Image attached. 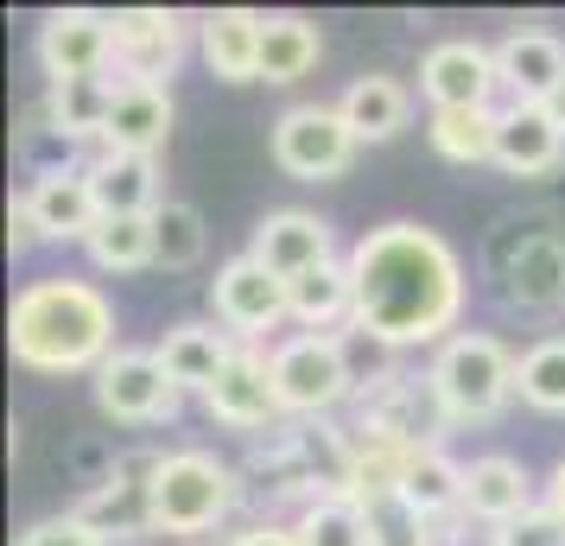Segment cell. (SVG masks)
<instances>
[{
  "label": "cell",
  "instance_id": "7c38bea8",
  "mask_svg": "<svg viewBox=\"0 0 565 546\" xmlns=\"http://www.w3.org/2000/svg\"><path fill=\"white\" fill-rule=\"evenodd\" d=\"M184 39H191V20L172 13V7H128V13H115V71H121V83L172 89Z\"/></svg>",
  "mask_w": 565,
  "mask_h": 546
},
{
  "label": "cell",
  "instance_id": "484cf974",
  "mask_svg": "<svg viewBox=\"0 0 565 546\" xmlns=\"http://www.w3.org/2000/svg\"><path fill=\"white\" fill-rule=\"evenodd\" d=\"M89 191L103 216H153L159 197V159H134V153H96L89 159Z\"/></svg>",
  "mask_w": 565,
  "mask_h": 546
},
{
  "label": "cell",
  "instance_id": "7402d4cb",
  "mask_svg": "<svg viewBox=\"0 0 565 546\" xmlns=\"http://www.w3.org/2000/svg\"><path fill=\"white\" fill-rule=\"evenodd\" d=\"M495 77L514 103H546L553 89L565 83V39L559 32H534L521 26L495 45Z\"/></svg>",
  "mask_w": 565,
  "mask_h": 546
},
{
  "label": "cell",
  "instance_id": "6da1fadb",
  "mask_svg": "<svg viewBox=\"0 0 565 546\" xmlns=\"http://www.w3.org/2000/svg\"><path fill=\"white\" fill-rule=\"evenodd\" d=\"M356 274V338L382 350L458 338L463 318V260L426 223H382L350 248Z\"/></svg>",
  "mask_w": 565,
  "mask_h": 546
},
{
  "label": "cell",
  "instance_id": "1f68e13d",
  "mask_svg": "<svg viewBox=\"0 0 565 546\" xmlns=\"http://www.w3.org/2000/svg\"><path fill=\"white\" fill-rule=\"evenodd\" d=\"M153 242H159V267H166V274H191V267L204 260V248H210L204 210L166 197V204L153 210Z\"/></svg>",
  "mask_w": 565,
  "mask_h": 546
},
{
  "label": "cell",
  "instance_id": "7a4b0ae2",
  "mask_svg": "<svg viewBox=\"0 0 565 546\" xmlns=\"http://www.w3.org/2000/svg\"><path fill=\"white\" fill-rule=\"evenodd\" d=\"M7 350L26 375H96L115 356V299L89 280L45 274L13 292L7 312Z\"/></svg>",
  "mask_w": 565,
  "mask_h": 546
},
{
  "label": "cell",
  "instance_id": "3957f363",
  "mask_svg": "<svg viewBox=\"0 0 565 546\" xmlns=\"http://www.w3.org/2000/svg\"><path fill=\"white\" fill-rule=\"evenodd\" d=\"M242 502V477L235 464H223L216 451H159L153 464V534L172 540H204L210 527H223Z\"/></svg>",
  "mask_w": 565,
  "mask_h": 546
},
{
  "label": "cell",
  "instance_id": "9a60e30c",
  "mask_svg": "<svg viewBox=\"0 0 565 546\" xmlns=\"http://www.w3.org/2000/svg\"><path fill=\"white\" fill-rule=\"evenodd\" d=\"M495 89H502L495 52L477 45V39H445L419 57V96L433 108H489Z\"/></svg>",
  "mask_w": 565,
  "mask_h": 546
},
{
  "label": "cell",
  "instance_id": "2e32d148",
  "mask_svg": "<svg viewBox=\"0 0 565 546\" xmlns=\"http://www.w3.org/2000/svg\"><path fill=\"white\" fill-rule=\"evenodd\" d=\"M527 508H540V495H534V477H527L521 458H509V451H483V458L463 464V515L483 521L489 534L509 527V521H521Z\"/></svg>",
  "mask_w": 565,
  "mask_h": 546
},
{
  "label": "cell",
  "instance_id": "d6986e66",
  "mask_svg": "<svg viewBox=\"0 0 565 546\" xmlns=\"http://www.w3.org/2000/svg\"><path fill=\"white\" fill-rule=\"evenodd\" d=\"M260 39H267V13L255 7H216L198 20V52L210 77L223 83H260Z\"/></svg>",
  "mask_w": 565,
  "mask_h": 546
},
{
  "label": "cell",
  "instance_id": "60d3db41",
  "mask_svg": "<svg viewBox=\"0 0 565 546\" xmlns=\"http://www.w3.org/2000/svg\"><path fill=\"white\" fill-rule=\"evenodd\" d=\"M540 108H546V115H553V128L565 133V83H559V89H553V96H546V103H540Z\"/></svg>",
  "mask_w": 565,
  "mask_h": 546
},
{
  "label": "cell",
  "instance_id": "f1b7e54d",
  "mask_svg": "<svg viewBox=\"0 0 565 546\" xmlns=\"http://www.w3.org/2000/svg\"><path fill=\"white\" fill-rule=\"evenodd\" d=\"M495 108H433L426 115V140L445 165H483L495 159Z\"/></svg>",
  "mask_w": 565,
  "mask_h": 546
},
{
  "label": "cell",
  "instance_id": "277c9868",
  "mask_svg": "<svg viewBox=\"0 0 565 546\" xmlns=\"http://www.w3.org/2000/svg\"><path fill=\"white\" fill-rule=\"evenodd\" d=\"M514 363L509 343L489 338V331H458V338L438 343L433 368H426V382H433L438 407L451 426H489V419H502V407L514 400Z\"/></svg>",
  "mask_w": 565,
  "mask_h": 546
},
{
  "label": "cell",
  "instance_id": "ba28073f",
  "mask_svg": "<svg viewBox=\"0 0 565 546\" xmlns=\"http://www.w3.org/2000/svg\"><path fill=\"white\" fill-rule=\"evenodd\" d=\"M153 464L159 451H128V458H115L108 477L89 483L71 515L96 534V540H134V534H153Z\"/></svg>",
  "mask_w": 565,
  "mask_h": 546
},
{
  "label": "cell",
  "instance_id": "e575fe53",
  "mask_svg": "<svg viewBox=\"0 0 565 546\" xmlns=\"http://www.w3.org/2000/svg\"><path fill=\"white\" fill-rule=\"evenodd\" d=\"M362 521H369V546H433V521L413 508L407 495H369L356 502Z\"/></svg>",
  "mask_w": 565,
  "mask_h": 546
},
{
  "label": "cell",
  "instance_id": "52a82bcc",
  "mask_svg": "<svg viewBox=\"0 0 565 546\" xmlns=\"http://www.w3.org/2000/svg\"><path fill=\"white\" fill-rule=\"evenodd\" d=\"M89 382H96L103 419H115V426H159V419L179 414L184 400V388L159 363V350H115Z\"/></svg>",
  "mask_w": 565,
  "mask_h": 546
},
{
  "label": "cell",
  "instance_id": "44dd1931",
  "mask_svg": "<svg viewBox=\"0 0 565 546\" xmlns=\"http://www.w3.org/2000/svg\"><path fill=\"white\" fill-rule=\"evenodd\" d=\"M495 165L509 179H546L553 165L565 159V133L553 128V115L540 103H509L495 108Z\"/></svg>",
  "mask_w": 565,
  "mask_h": 546
},
{
  "label": "cell",
  "instance_id": "cb8c5ba5",
  "mask_svg": "<svg viewBox=\"0 0 565 546\" xmlns=\"http://www.w3.org/2000/svg\"><path fill=\"white\" fill-rule=\"evenodd\" d=\"M286 306H292L299 331H324V338H337L343 324L356 331V274H350V260H324L318 274L292 280Z\"/></svg>",
  "mask_w": 565,
  "mask_h": 546
},
{
  "label": "cell",
  "instance_id": "e0dca14e",
  "mask_svg": "<svg viewBox=\"0 0 565 546\" xmlns=\"http://www.w3.org/2000/svg\"><path fill=\"white\" fill-rule=\"evenodd\" d=\"M502 267V292L521 312H559L565 306V235L559 229H534L514 235V255L495 260Z\"/></svg>",
  "mask_w": 565,
  "mask_h": 546
},
{
  "label": "cell",
  "instance_id": "83f0119b",
  "mask_svg": "<svg viewBox=\"0 0 565 546\" xmlns=\"http://www.w3.org/2000/svg\"><path fill=\"white\" fill-rule=\"evenodd\" d=\"M115 83L121 77H89V83H52L45 89V115H52V128L83 147V140H96L103 147V128H108V108H115Z\"/></svg>",
  "mask_w": 565,
  "mask_h": 546
},
{
  "label": "cell",
  "instance_id": "4dcf8cb0",
  "mask_svg": "<svg viewBox=\"0 0 565 546\" xmlns=\"http://www.w3.org/2000/svg\"><path fill=\"white\" fill-rule=\"evenodd\" d=\"M83 255L96 260L103 274H140V267H159V242H153V216H103Z\"/></svg>",
  "mask_w": 565,
  "mask_h": 546
},
{
  "label": "cell",
  "instance_id": "ffe728a7",
  "mask_svg": "<svg viewBox=\"0 0 565 546\" xmlns=\"http://www.w3.org/2000/svg\"><path fill=\"white\" fill-rule=\"evenodd\" d=\"M235 350H242V343H235L216 318H210V324L204 318H184V324H172V331L159 338V363H166V375H172L184 394L204 400V394L216 388V375L235 363Z\"/></svg>",
  "mask_w": 565,
  "mask_h": 546
},
{
  "label": "cell",
  "instance_id": "5b68a950",
  "mask_svg": "<svg viewBox=\"0 0 565 546\" xmlns=\"http://www.w3.org/2000/svg\"><path fill=\"white\" fill-rule=\"evenodd\" d=\"M267 363H274V394H280L286 419H324L362 388L356 363H350V338L292 331L267 350Z\"/></svg>",
  "mask_w": 565,
  "mask_h": 546
},
{
  "label": "cell",
  "instance_id": "5bb4252c",
  "mask_svg": "<svg viewBox=\"0 0 565 546\" xmlns=\"http://www.w3.org/2000/svg\"><path fill=\"white\" fill-rule=\"evenodd\" d=\"M248 255L274 274V280H306L318 274L324 260H337V235L324 216H311V210H267L255 223V242H248Z\"/></svg>",
  "mask_w": 565,
  "mask_h": 546
},
{
  "label": "cell",
  "instance_id": "9c48e42d",
  "mask_svg": "<svg viewBox=\"0 0 565 546\" xmlns=\"http://www.w3.org/2000/svg\"><path fill=\"white\" fill-rule=\"evenodd\" d=\"M210 318L230 331L235 343H260L267 331H280L292 306H286V280H274L255 255H235L216 267L210 280Z\"/></svg>",
  "mask_w": 565,
  "mask_h": 546
},
{
  "label": "cell",
  "instance_id": "4fadbf2b",
  "mask_svg": "<svg viewBox=\"0 0 565 546\" xmlns=\"http://www.w3.org/2000/svg\"><path fill=\"white\" fill-rule=\"evenodd\" d=\"M204 414L216 426H230V432H274L280 426V394H274V363H267V350L260 343H242L235 350V363L216 375V388L204 394Z\"/></svg>",
  "mask_w": 565,
  "mask_h": 546
},
{
  "label": "cell",
  "instance_id": "4316f807",
  "mask_svg": "<svg viewBox=\"0 0 565 546\" xmlns=\"http://www.w3.org/2000/svg\"><path fill=\"white\" fill-rule=\"evenodd\" d=\"M324 57V32L306 13H267V39H260V83H299L318 71Z\"/></svg>",
  "mask_w": 565,
  "mask_h": 546
},
{
  "label": "cell",
  "instance_id": "8d00e7d4",
  "mask_svg": "<svg viewBox=\"0 0 565 546\" xmlns=\"http://www.w3.org/2000/svg\"><path fill=\"white\" fill-rule=\"evenodd\" d=\"M20 546H103V540L77 515H52V521H32L26 534H20Z\"/></svg>",
  "mask_w": 565,
  "mask_h": 546
},
{
  "label": "cell",
  "instance_id": "ac0fdd59",
  "mask_svg": "<svg viewBox=\"0 0 565 546\" xmlns=\"http://www.w3.org/2000/svg\"><path fill=\"white\" fill-rule=\"evenodd\" d=\"M172 121H179L172 89H159V83H115V108H108V128H103V153L153 159L159 147L172 140Z\"/></svg>",
  "mask_w": 565,
  "mask_h": 546
},
{
  "label": "cell",
  "instance_id": "8992f818",
  "mask_svg": "<svg viewBox=\"0 0 565 546\" xmlns=\"http://www.w3.org/2000/svg\"><path fill=\"white\" fill-rule=\"evenodd\" d=\"M267 147H274V165H280L286 179L299 184H331L350 172V159H356V133L343 121V108L337 103H292L274 121L267 133Z\"/></svg>",
  "mask_w": 565,
  "mask_h": 546
},
{
  "label": "cell",
  "instance_id": "d4e9b609",
  "mask_svg": "<svg viewBox=\"0 0 565 546\" xmlns=\"http://www.w3.org/2000/svg\"><path fill=\"white\" fill-rule=\"evenodd\" d=\"M337 108H343V121H350V133L356 140H369V147H382V140H394V133L413 121V96L401 77H382V71H369V77H356L343 96H337Z\"/></svg>",
  "mask_w": 565,
  "mask_h": 546
},
{
  "label": "cell",
  "instance_id": "603a6c76",
  "mask_svg": "<svg viewBox=\"0 0 565 546\" xmlns=\"http://www.w3.org/2000/svg\"><path fill=\"white\" fill-rule=\"evenodd\" d=\"M26 197H32V216H39V235H45V242H89V229L103 223V204H96V191H89V165L32 179Z\"/></svg>",
  "mask_w": 565,
  "mask_h": 546
},
{
  "label": "cell",
  "instance_id": "8fae6325",
  "mask_svg": "<svg viewBox=\"0 0 565 546\" xmlns=\"http://www.w3.org/2000/svg\"><path fill=\"white\" fill-rule=\"evenodd\" d=\"M356 426L362 432H382L394 445H438V432L451 426L445 407H438V394L426 375H375V382H362L356 394Z\"/></svg>",
  "mask_w": 565,
  "mask_h": 546
},
{
  "label": "cell",
  "instance_id": "f546056e",
  "mask_svg": "<svg viewBox=\"0 0 565 546\" xmlns=\"http://www.w3.org/2000/svg\"><path fill=\"white\" fill-rule=\"evenodd\" d=\"M401 495H407L419 515H463V464L445 451V445H419L407 458V477H401Z\"/></svg>",
  "mask_w": 565,
  "mask_h": 546
},
{
  "label": "cell",
  "instance_id": "ab89813d",
  "mask_svg": "<svg viewBox=\"0 0 565 546\" xmlns=\"http://www.w3.org/2000/svg\"><path fill=\"white\" fill-rule=\"evenodd\" d=\"M540 508H553V515L565 521V458L553 470H546V490H540Z\"/></svg>",
  "mask_w": 565,
  "mask_h": 546
},
{
  "label": "cell",
  "instance_id": "d6a6232c",
  "mask_svg": "<svg viewBox=\"0 0 565 546\" xmlns=\"http://www.w3.org/2000/svg\"><path fill=\"white\" fill-rule=\"evenodd\" d=\"M292 540L299 546H369V521H362V508L343 490H331L292 515Z\"/></svg>",
  "mask_w": 565,
  "mask_h": 546
},
{
  "label": "cell",
  "instance_id": "74e56055",
  "mask_svg": "<svg viewBox=\"0 0 565 546\" xmlns=\"http://www.w3.org/2000/svg\"><path fill=\"white\" fill-rule=\"evenodd\" d=\"M39 242H45V235H39V216H32V197L20 191V197L7 204V248H13V255H26V248H39Z\"/></svg>",
  "mask_w": 565,
  "mask_h": 546
},
{
  "label": "cell",
  "instance_id": "30bf717a",
  "mask_svg": "<svg viewBox=\"0 0 565 546\" xmlns=\"http://www.w3.org/2000/svg\"><path fill=\"white\" fill-rule=\"evenodd\" d=\"M39 71L52 83L115 77V13L96 7H57L39 26Z\"/></svg>",
  "mask_w": 565,
  "mask_h": 546
},
{
  "label": "cell",
  "instance_id": "836d02e7",
  "mask_svg": "<svg viewBox=\"0 0 565 546\" xmlns=\"http://www.w3.org/2000/svg\"><path fill=\"white\" fill-rule=\"evenodd\" d=\"M514 394L534 414H565V338H540L514 363Z\"/></svg>",
  "mask_w": 565,
  "mask_h": 546
},
{
  "label": "cell",
  "instance_id": "d590c367",
  "mask_svg": "<svg viewBox=\"0 0 565 546\" xmlns=\"http://www.w3.org/2000/svg\"><path fill=\"white\" fill-rule=\"evenodd\" d=\"M489 546H565V521L553 515V508H527L521 521L495 527V534H489Z\"/></svg>",
  "mask_w": 565,
  "mask_h": 546
},
{
  "label": "cell",
  "instance_id": "f35d334b",
  "mask_svg": "<svg viewBox=\"0 0 565 546\" xmlns=\"http://www.w3.org/2000/svg\"><path fill=\"white\" fill-rule=\"evenodd\" d=\"M230 546H299V540H292V521H255V527L235 534Z\"/></svg>",
  "mask_w": 565,
  "mask_h": 546
}]
</instances>
